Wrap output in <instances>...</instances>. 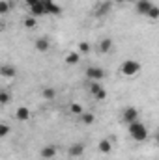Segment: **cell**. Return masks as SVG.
Masks as SVG:
<instances>
[{
    "label": "cell",
    "mask_w": 159,
    "mask_h": 160,
    "mask_svg": "<svg viewBox=\"0 0 159 160\" xmlns=\"http://www.w3.org/2000/svg\"><path fill=\"white\" fill-rule=\"evenodd\" d=\"M127 130H129V136L135 142H146V138H148V130H146L144 123H140V121H135V123L127 125Z\"/></svg>",
    "instance_id": "6da1fadb"
},
{
    "label": "cell",
    "mask_w": 159,
    "mask_h": 160,
    "mask_svg": "<svg viewBox=\"0 0 159 160\" xmlns=\"http://www.w3.org/2000/svg\"><path fill=\"white\" fill-rule=\"evenodd\" d=\"M139 71H140V63L137 60H125L120 65V73L123 77H135V75H139Z\"/></svg>",
    "instance_id": "7a4b0ae2"
},
{
    "label": "cell",
    "mask_w": 159,
    "mask_h": 160,
    "mask_svg": "<svg viewBox=\"0 0 159 160\" xmlns=\"http://www.w3.org/2000/svg\"><path fill=\"white\" fill-rule=\"evenodd\" d=\"M88 91H90V95H92L96 101H105V99H107V89H105L99 82H90Z\"/></svg>",
    "instance_id": "3957f363"
},
{
    "label": "cell",
    "mask_w": 159,
    "mask_h": 160,
    "mask_svg": "<svg viewBox=\"0 0 159 160\" xmlns=\"http://www.w3.org/2000/svg\"><path fill=\"white\" fill-rule=\"evenodd\" d=\"M86 77H88L90 82H99V80H103L107 77V73H105V69H101L97 65H90L86 69Z\"/></svg>",
    "instance_id": "277c9868"
},
{
    "label": "cell",
    "mask_w": 159,
    "mask_h": 160,
    "mask_svg": "<svg viewBox=\"0 0 159 160\" xmlns=\"http://www.w3.org/2000/svg\"><path fill=\"white\" fill-rule=\"evenodd\" d=\"M122 121H123L125 125H131V123L139 121V110H137L135 106L123 108V110H122Z\"/></svg>",
    "instance_id": "5b68a950"
},
{
    "label": "cell",
    "mask_w": 159,
    "mask_h": 160,
    "mask_svg": "<svg viewBox=\"0 0 159 160\" xmlns=\"http://www.w3.org/2000/svg\"><path fill=\"white\" fill-rule=\"evenodd\" d=\"M112 0H105V2H99L97 4V8H96V15L97 17H105V15H109L111 13V9H112Z\"/></svg>",
    "instance_id": "8992f818"
},
{
    "label": "cell",
    "mask_w": 159,
    "mask_h": 160,
    "mask_svg": "<svg viewBox=\"0 0 159 160\" xmlns=\"http://www.w3.org/2000/svg\"><path fill=\"white\" fill-rule=\"evenodd\" d=\"M32 118V112H30V108H26V106H19L17 110H15V119L21 121V123H26V121H30Z\"/></svg>",
    "instance_id": "52a82bcc"
},
{
    "label": "cell",
    "mask_w": 159,
    "mask_h": 160,
    "mask_svg": "<svg viewBox=\"0 0 159 160\" xmlns=\"http://www.w3.org/2000/svg\"><path fill=\"white\" fill-rule=\"evenodd\" d=\"M30 15H34L36 19L38 17H43V15H47V8H45V0H41L38 4H34V6H30Z\"/></svg>",
    "instance_id": "ba28073f"
},
{
    "label": "cell",
    "mask_w": 159,
    "mask_h": 160,
    "mask_svg": "<svg viewBox=\"0 0 159 160\" xmlns=\"http://www.w3.org/2000/svg\"><path fill=\"white\" fill-rule=\"evenodd\" d=\"M34 47H36V50H38V52H41V54H43V52L51 50V41H49V38L41 36V38H38V39H36Z\"/></svg>",
    "instance_id": "9c48e42d"
},
{
    "label": "cell",
    "mask_w": 159,
    "mask_h": 160,
    "mask_svg": "<svg viewBox=\"0 0 159 160\" xmlns=\"http://www.w3.org/2000/svg\"><path fill=\"white\" fill-rule=\"evenodd\" d=\"M152 6H154L152 0H139V2L135 4V9H137L140 15H148V11L152 9Z\"/></svg>",
    "instance_id": "30bf717a"
},
{
    "label": "cell",
    "mask_w": 159,
    "mask_h": 160,
    "mask_svg": "<svg viewBox=\"0 0 159 160\" xmlns=\"http://www.w3.org/2000/svg\"><path fill=\"white\" fill-rule=\"evenodd\" d=\"M45 8H47V15H52V17L62 15V8L54 0H45Z\"/></svg>",
    "instance_id": "8fae6325"
},
{
    "label": "cell",
    "mask_w": 159,
    "mask_h": 160,
    "mask_svg": "<svg viewBox=\"0 0 159 160\" xmlns=\"http://www.w3.org/2000/svg\"><path fill=\"white\" fill-rule=\"evenodd\" d=\"M0 77H2V78H15V77H17V69H15L13 65H8V63H6V65L0 67Z\"/></svg>",
    "instance_id": "7c38bea8"
},
{
    "label": "cell",
    "mask_w": 159,
    "mask_h": 160,
    "mask_svg": "<svg viewBox=\"0 0 159 160\" xmlns=\"http://www.w3.org/2000/svg\"><path fill=\"white\" fill-rule=\"evenodd\" d=\"M40 157L43 160L54 158V157H56V147H54V145H45V147L40 151Z\"/></svg>",
    "instance_id": "4fadbf2b"
},
{
    "label": "cell",
    "mask_w": 159,
    "mask_h": 160,
    "mask_svg": "<svg viewBox=\"0 0 159 160\" xmlns=\"http://www.w3.org/2000/svg\"><path fill=\"white\" fill-rule=\"evenodd\" d=\"M68 155H69L71 158H75V157H82V155H84V143H73V145L68 149Z\"/></svg>",
    "instance_id": "5bb4252c"
},
{
    "label": "cell",
    "mask_w": 159,
    "mask_h": 160,
    "mask_svg": "<svg viewBox=\"0 0 159 160\" xmlns=\"http://www.w3.org/2000/svg\"><path fill=\"white\" fill-rule=\"evenodd\" d=\"M97 149H99L103 155H109V153L112 151V142H111L109 138H103V140H99V143H97Z\"/></svg>",
    "instance_id": "9a60e30c"
},
{
    "label": "cell",
    "mask_w": 159,
    "mask_h": 160,
    "mask_svg": "<svg viewBox=\"0 0 159 160\" xmlns=\"http://www.w3.org/2000/svg\"><path fill=\"white\" fill-rule=\"evenodd\" d=\"M112 47H114L112 39H111V38H105V39H101V43H99V52L107 54V52H111V50H112Z\"/></svg>",
    "instance_id": "2e32d148"
},
{
    "label": "cell",
    "mask_w": 159,
    "mask_h": 160,
    "mask_svg": "<svg viewBox=\"0 0 159 160\" xmlns=\"http://www.w3.org/2000/svg\"><path fill=\"white\" fill-rule=\"evenodd\" d=\"M80 62V54L77 50H71L68 56H66V65H77Z\"/></svg>",
    "instance_id": "e0dca14e"
},
{
    "label": "cell",
    "mask_w": 159,
    "mask_h": 160,
    "mask_svg": "<svg viewBox=\"0 0 159 160\" xmlns=\"http://www.w3.org/2000/svg\"><path fill=\"white\" fill-rule=\"evenodd\" d=\"M69 112L73 116H82L84 114V108H82V104H79V102H71L69 104Z\"/></svg>",
    "instance_id": "ac0fdd59"
},
{
    "label": "cell",
    "mask_w": 159,
    "mask_h": 160,
    "mask_svg": "<svg viewBox=\"0 0 159 160\" xmlns=\"http://www.w3.org/2000/svg\"><path fill=\"white\" fill-rule=\"evenodd\" d=\"M146 17H148L152 22L159 21V6H156V4H154V6H152V9L148 11V15H146Z\"/></svg>",
    "instance_id": "d6986e66"
},
{
    "label": "cell",
    "mask_w": 159,
    "mask_h": 160,
    "mask_svg": "<svg viewBox=\"0 0 159 160\" xmlns=\"http://www.w3.org/2000/svg\"><path fill=\"white\" fill-rule=\"evenodd\" d=\"M90 50H92V47H90L88 41H80L79 47H77V52L79 54H90Z\"/></svg>",
    "instance_id": "ffe728a7"
},
{
    "label": "cell",
    "mask_w": 159,
    "mask_h": 160,
    "mask_svg": "<svg viewBox=\"0 0 159 160\" xmlns=\"http://www.w3.org/2000/svg\"><path fill=\"white\" fill-rule=\"evenodd\" d=\"M80 121H82V125H92V123L96 121V116H94L92 112H84V114L80 116Z\"/></svg>",
    "instance_id": "44dd1931"
},
{
    "label": "cell",
    "mask_w": 159,
    "mask_h": 160,
    "mask_svg": "<svg viewBox=\"0 0 159 160\" xmlns=\"http://www.w3.org/2000/svg\"><path fill=\"white\" fill-rule=\"evenodd\" d=\"M25 28H28V30H32V28H36V24H38V21H36V17L34 15H28L26 19H25Z\"/></svg>",
    "instance_id": "7402d4cb"
},
{
    "label": "cell",
    "mask_w": 159,
    "mask_h": 160,
    "mask_svg": "<svg viewBox=\"0 0 159 160\" xmlns=\"http://www.w3.org/2000/svg\"><path fill=\"white\" fill-rule=\"evenodd\" d=\"M41 95H43L47 101H52V99L56 97V89H54V88H45V89L41 91Z\"/></svg>",
    "instance_id": "603a6c76"
},
{
    "label": "cell",
    "mask_w": 159,
    "mask_h": 160,
    "mask_svg": "<svg viewBox=\"0 0 159 160\" xmlns=\"http://www.w3.org/2000/svg\"><path fill=\"white\" fill-rule=\"evenodd\" d=\"M8 102H9V93L4 89V91H0V104H2V106H6Z\"/></svg>",
    "instance_id": "cb8c5ba5"
},
{
    "label": "cell",
    "mask_w": 159,
    "mask_h": 160,
    "mask_svg": "<svg viewBox=\"0 0 159 160\" xmlns=\"http://www.w3.org/2000/svg\"><path fill=\"white\" fill-rule=\"evenodd\" d=\"M8 134H9V125L2 123V125H0V138H6Z\"/></svg>",
    "instance_id": "d4e9b609"
},
{
    "label": "cell",
    "mask_w": 159,
    "mask_h": 160,
    "mask_svg": "<svg viewBox=\"0 0 159 160\" xmlns=\"http://www.w3.org/2000/svg\"><path fill=\"white\" fill-rule=\"evenodd\" d=\"M8 11H9V2L2 0V2H0V13H2V15H6Z\"/></svg>",
    "instance_id": "484cf974"
},
{
    "label": "cell",
    "mask_w": 159,
    "mask_h": 160,
    "mask_svg": "<svg viewBox=\"0 0 159 160\" xmlns=\"http://www.w3.org/2000/svg\"><path fill=\"white\" fill-rule=\"evenodd\" d=\"M21 2H25V4H28V6H34V4H38L41 0H21Z\"/></svg>",
    "instance_id": "4316f807"
},
{
    "label": "cell",
    "mask_w": 159,
    "mask_h": 160,
    "mask_svg": "<svg viewBox=\"0 0 159 160\" xmlns=\"http://www.w3.org/2000/svg\"><path fill=\"white\" fill-rule=\"evenodd\" d=\"M112 2H114V4H118V6H122V4H125L127 0H112Z\"/></svg>",
    "instance_id": "83f0119b"
},
{
    "label": "cell",
    "mask_w": 159,
    "mask_h": 160,
    "mask_svg": "<svg viewBox=\"0 0 159 160\" xmlns=\"http://www.w3.org/2000/svg\"><path fill=\"white\" fill-rule=\"evenodd\" d=\"M127 2H133V4H137V2H139V0H127Z\"/></svg>",
    "instance_id": "f1b7e54d"
},
{
    "label": "cell",
    "mask_w": 159,
    "mask_h": 160,
    "mask_svg": "<svg viewBox=\"0 0 159 160\" xmlns=\"http://www.w3.org/2000/svg\"><path fill=\"white\" fill-rule=\"evenodd\" d=\"M156 140H157V143H159V132H157V136H156Z\"/></svg>",
    "instance_id": "f546056e"
}]
</instances>
